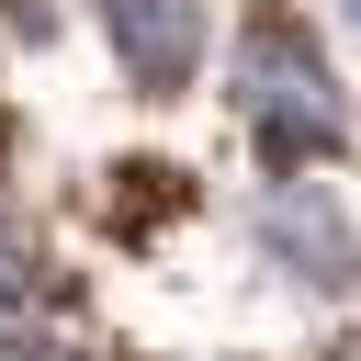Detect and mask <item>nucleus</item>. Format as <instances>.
I'll list each match as a JSON object with an SVG mask.
<instances>
[{
    "label": "nucleus",
    "instance_id": "1",
    "mask_svg": "<svg viewBox=\"0 0 361 361\" xmlns=\"http://www.w3.org/2000/svg\"><path fill=\"white\" fill-rule=\"evenodd\" d=\"M226 102H237V124H248V147H259L271 180L327 169V158L350 147V102H338V79H327V45H316L293 11H248L237 56H226Z\"/></svg>",
    "mask_w": 361,
    "mask_h": 361
},
{
    "label": "nucleus",
    "instance_id": "2",
    "mask_svg": "<svg viewBox=\"0 0 361 361\" xmlns=\"http://www.w3.org/2000/svg\"><path fill=\"white\" fill-rule=\"evenodd\" d=\"M248 237H259V259L271 271H293V282H316V293H361V226L338 214V192L327 180H271L259 203H248Z\"/></svg>",
    "mask_w": 361,
    "mask_h": 361
},
{
    "label": "nucleus",
    "instance_id": "3",
    "mask_svg": "<svg viewBox=\"0 0 361 361\" xmlns=\"http://www.w3.org/2000/svg\"><path fill=\"white\" fill-rule=\"evenodd\" d=\"M90 23H102V45H113L135 102H180L203 79V45H214L203 0H90Z\"/></svg>",
    "mask_w": 361,
    "mask_h": 361
},
{
    "label": "nucleus",
    "instance_id": "4",
    "mask_svg": "<svg viewBox=\"0 0 361 361\" xmlns=\"http://www.w3.org/2000/svg\"><path fill=\"white\" fill-rule=\"evenodd\" d=\"M124 180H135V192H113V226H147V214H180V203H192L180 169H158V158H135Z\"/></svg>",
    "mask_w": 361,
    "mask_h": 361
},
{
    "label": "nucleus",
    "instance_id": "5",
    "mask_svg": "<svg viewBox=\"0 0 361 361\" xmlns=\"http://www.w3.org/2000/svg\"><path fill=\"white\" fill-rule=\"evenodd\" d=\"M34 293H56V282H45V259H34V237H23L11 214H0V305H34Z\"/></svg>",
    "mask_w": 361,
    "mask_h": 361
}]
</instances>
